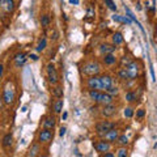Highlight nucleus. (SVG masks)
I'll use <instances>...</instances> for the list:
<instances>
[{"instance_id": "nucleus-11", "label": "nucleus", "mask_w": 157, "mask_h": 157, "mask_svg": "<svg viewBox=\"0 0 157 157\" xmlns=\"http://www.w3.org/2000/svg\"><path fill=\"white\" fill-rule=\"evenodd\" d=\"M106 141H117L118 137H119V131L115 130V128H113V130L107 131V132L103 135Z\"/></svg>"}, {"instance_id": "nucleus-28", "label": "nucleus", "mask_w": 157, "mask_h": 157, "mask_svg": "<svg viewBox=\"0 0 157 157\" xmlns=\"http://www.w3.org/2000/svg\"><path fill=\"white\" fill-rule=\"evenodd\" d=\"M41 24H42V26H49V24H50V17H49V15H43L41 17Z\"/></svg>"}, {"instance_id": "nucleus-43", "label": "nucleus", "mask_w": 157, "mask_h": 157, "mask_svg": "<svg viewBox=\"0 0 157 157\" xmlns=\"http://www.w3.org/2000/svg\"><path fill=\"white\" fill-rule=\"evenodd\" d=\"M1 106H3V101L0 100V109H1Z\"/></svg>"}, {"instance_id": "nucleus-27", "label": "nucleus", "mask_w": 157, "mask_h": 157, "mask_svg": "<svg viewBox=\"0 0 157 157\" xmlns=\"http://www.w3.org/2000/svg\"><path fill=\"white\" fill-rule=\"evenodd\" d=\"M137 98L136 93H134V92H128V93H126V100L128 101V102H134Z\"/></svg>"}, {"instance_id": "nucleus-29", "label": "nucleus", "mask_w": 157, "mask_h": 157, "mask_svg": "<svg viewBox=\"0 0 157 157\" xmlns=\"http://www.w3.org/2000/svg\"><path fill=\"white\" fill-rule=\"evenodd\" d=\"M105 4L107 5V8L110 11H117V5H115V3H114L113 0H105Z\"/></svg>"}, {"instance_id": "nucleus-36", "label": "nucleus", "mask_w": 157, "mask_h": 157, "mask_svg": "<svg viewBox=\"0 0 157 157\" xmlns=\"http://www.w3.org/2000/svg\"><path fill=\"white\" fill-rule=\"evenodd\" d=\"M113 20H114V21H117V22H120V21H122V16L114 15V16H113Z\"/></svg>"}, {"instance_id": "nucleus-4", "label": "nucleus", "mask_w": 157, "mask_h": 157, "mask_svg": "<svg viewBox=\"0 0 157 157\" xmlns=\"http://www.w3.org/2000/svg\"><path fill=\"white\" fill-rule=\"evenodd\" d=\"M47 75H49V81L52 84V85L58 84L59 76H58V72H57V69H55V67H54L52 63L47 64Z\"/></svg>"}, {"instance_id": "nucleus-2", "label": "nucleus", "mask_w": 157, "mask_h": 157, "mask_svg": "<svg viewBox=\"0 0 157 157\" xmlns=\"http://www.w3.org/2000/svg\"><path fill=\"white\" fill-rule=\"evenodd\" d=\"M114 123L113 122H107V120H102V122L97 123L96 124V132L100 134V135H105L107 131L113 130L114 128Z\"/></svg>"}, {"instance_id": "nucleus-19", "label": "nucleus", "mask_w": 157, "mask_h": 157, "mask_svg": "<svg viewBox=\"0 0 157 157\" xmlns=\"http://www.w3.org/2000/svg\"><path fill=\"white\" fill-rule=\"evenodd\" d=\"M103 62H105V64H107V66H111V64H114L117 62V58L114 57L113 54H107L103 58Z\"/></svg>"}, {"instance_id": "nucleus-33", "label": "nucleus", "mask_w": 157, "mask_h": 157, "mask_svg": "<svg viewBox=\"0 0 157 157\" xmlns=\"http://www.w3.org/2000/svg\"><path fill=\"white\" fill-rule=\"evenodd\" d=\"M145 115V111L143 110V109H140V110H137V113H136V117L137 118H143Z\"/></svg>"}, {"instance_id": "nucleus-26", "label": "nucleus", "mask_w": 157, "mask_h": 157, "mask_svg": "<svg viewBox=\"0 0 157 157\" xmlns=\"http://www.w3.org/2000/svg\"><path fill=\"white\" fill-rule=\"evenodd\" d=\"M118 75H119V77L122 78V80H128L130 78V76H128V72L126 68H122L119 72H118Z\"/></svg>"}, {"instance_id": "nucleus-44", "label": "nucleus", "mask_w": 157, "mask_h": 157, "mask_svg": "<svg viewBox=\"0 0 157 157\" xmlns=\"http://www.w3.org/2000/svg\"><path fill=\"white\" fill-rule=\"evenodd\" d=\"M38 157H47V156H46V155H39Z\"/></svg>"}, {"instance_id": "nucleus-12", "label": "nucleus", "mask_w": 157, "mask_h": 157, "mask_svg": "<svg viewBox=\"0 0 157 157\" xmlns=\"http://www.w3.org/2000/svg\"><path fill=\"white\" fill-rule=\"evenodd\" d=\"M101 89H105V91H107L109 88H110L111 85H113V78L111 76H109V75H105V76H101Z\"/></svg>"}, {"instance_id": "nucleus-14", "label": "nucleus", "mask_w": 157, "mask_h": 157, "mask_svg": "<svg viewBox=\"0 0 157 157\" xmlns=\"http://www.w3.org/2000/svg\"><path fill=\"white\" fill-rule=\"evenodd\" d=\"M100 50L102 54L107 55V54H113L115 51V45H109V43H102L100 46Z\"/></svg>"}, {"instance_id": "nucleus-39", "label": "nucleus", "mask_w": 157, "mask_h": 157, "mask_svg": "<svg viewBox=\"0 0 157 157\" xmlns=\"http://www.w3.org/2000/svg\"><path fill=\"white\" fill-rule=\"evenodd\" d=\"M59 135H60L62 137H63L64 135H66V128H64V127H62V128H60V132H59Z\"/></svg>"}, {"instance_id": "nucleus-23", "label": "nucleus", "mask_w": 157, "mask_h": 157, "mask_svg": "<svg viewBox=\"0 0 157 157\" xmlns=\"http://www.w3.org/2000/svg\"><path fill=\"white\" fill-rule=\"evenodd\" d=\"M117 143L120 145V147H126V145L128 144V137L126 135H119V137H118Z\"/></svg>"}, {"instance_id": "nucleus-37", "label": "nucleus", "mask_w": 157, "mask_h": 157, "mask_svg": "<svg viewBox=\"0 0 157 157\" xmlns=\"http://www.w3.org/2000/svg\"><path fill=\"white\" fill-rule=\"evenodd\" d=\"M102 157H115V155L111 152H106V153H102Z\"/></svg>"}, {"instance_id": "nucleus-9", "label": "nucleus", "mask_w": 157, "mask_h": 157, "mask_svg": "<svg viewBox=\"0 0 157 157\" xmlns=\"http://www.w3.org/2000/svg\"><path fill=\"white\" fill-rule=\"evenodd\" d=\"M97 102L98 103H102L103 106L110 105V103H113V96H110L109 93H100Z\"/></svg>"}, {"instance_id": "nucleus-16", "label": "nucleus", "mask_w": 157, "mask_h": 157, "mask_svg": "<svg viewBox=\"0 0 157 157\" xmlns=\"http://www.w3.org/2000/svg\"><path fill=\"white\" fill-rule=\"evenodd\" d=\"M26 62V55L24 54V52H21V54H17L15 58V64L16 67H21L22 64Z\"/></svg>"}, {"instance_id": "nucleus-5", "label": "nucleus", "mask_w": 157, "mask_h": 157, "mask_svg": "<svg viewBox=\"0 0 157 157\" xmlns=\"http://www.w3.org/2000/svg\"><path fill=\"white\" fill-rule=\"evenodd\" d=\"M86 85L91 91H101V78L98 76H91L86 81Z\"/></svg>"}, {"instance_id": "nucleus-24", "label": "nucleus", "mask_w": 157, "mask_h": 157, "mask_svg": "<svg viewBox=\"0 0 157 157\" xmlns=\"http://www.w3.org/2000/svg\"><path fill=\"white\" fill-rule=\"evenodd\" d=\"M51 92H52V94H54L57 98H62V97H63V88H62V86H55Z\"/></svg>"}, {"instance_id": "nucleus-18", "label": "nucleus", "mask_w": 157, "mask_h": 157, "mask_svg": "<svg viewBox=\"0 0 157 157\" xmlns=\"http://www.w3.org/2000/svg\"><path fill=\"white\" fill-rule=\"evenodd\" d=\"M63 100H57L54 102V105H52V110H54L55 114H59L62 113V110H63Z\"/></svg>"}, {"instance_id": "nucleus-25", "label": "nucleus", "mask_w": 157, "mask_h": 157, "mask_svg": "<svg viewBox=\"0 0 157 157\" xmlns=\"http://www.w3.org/2000/svg\"><path fill=\"white\" fill-rule=\"evenodd\" d=\"M117 157H128V151L126 149V147H120L117 151Z\"/></svg>"}, {"instance_id": "nucleus-30", "label": "nucleus", "mask_w": 157, "mask_h": 157, "mask_svg": "<svg viewBox=\"0 0 157 157\" xmlns=\"http://www.w3.org/2000/svg\"><path fill=\"white\" fill-rule=\"evenodd\" d=\"M100 93H101L100 91H91V92H89V97H91L93 101H96V102H97V100H98V96H100Z\"/></svg>"}, {"instance_id": "nucleus-1", "label": "nucleus", "mask_w": 157, "mask_h": 157, "mask_svg": "<svg viewBox=\"0 0 157 157\" xmlns=\"http://www.w3.org/2000/svg\"><path fill=\"white\" fill-rule=\"evenodd\" d=\"M101 71V67L97 62H86L83 66V72L88 76H97Z\"/></svg>"}, {"instance_id": "nucleus-22", "label": "nucleus", "mask_w": 157, "mask_h": 157, "mask_svg": "<svg viewBox=\"0 0 157 157\" xmlns=\"http://www.w3.org/2000/svg\"><path fill=\"white\" fill-rule=\"evenodd\" d=\"M46 46H47V39H46V38H42L41 41L38 42V45H37V47H35V50H37L38 52H41L42 50L46 49Z\"/></svg>"}, {"instance_id": "nucleus-10", "label": "nucleus", "mask_w": 157, "mask_h": 157, "mask_svg": "<svg viewBox=\"0 0 157 157\" xmlns=\"http://www.w3.org/2000/svg\"><path fill=\"white\" fill-rule=\"evenodd\" d=\"M94 148H96V151L98 153H106L110 151V144H109L107 141H105V140H102V141H98L96 145H94Z\"/></svg>"}, {"instance_id": "nucleus-31", "label": "nucleus", "mask_w": 157, "mask_h": 157, "mask_svg": "<svg viewBox=\"0 0 157 157\" xmlns=\"http://www.w3.org/2000/svg\"><path fill=\"white\" fill-rule=\"evenodd\" d=\"M106 92H107L110 96H117V94H118V88H117V86H114V85H111Z\"/></svg>"}, {"instance_id": "nucleus-15", "label": "nucleus", "mask_w": 157, "mask_h": 157, "mask_svg": "<svg viewBox=\"0 0 157 157\" xmlns=\"http://www.w3.org/2000/svg\"><path fill=\"white\" fill-rule=\"evenodd\" d=\"M39 152H41V147H39L38 144H33L32 147H30L28 156H29V157H38Z\"/></svg>"}, {"instance_id": "nucleus-38", "label": "nucleus", "mask_w": 157, "mask_h": 157, "mask_svg": "<svg viewBox=\"0 0 157 157\" xmlns=\"http://www.w3.org/2000/svg\"><path fill=\"white\" fill-rule=\"evenodd\" d=\"M29 58L32 59V60H34V62H35V60H38V55H34V54H30V55H29Z\"/></svg>"}, {"instance_id": "nucleus-7", "label": "nucleus", "mask_w": 157, "mask_h": 157, "mask_svg": "<svg viewBox=\"0 0 157 157\" xmlns=\"http://www.w3.org/2000/svg\"><path fill=\"white\" fill-rule=\"evenodd\" d=\"M51 139H52V132L50 130H47V128H43L38 135V140L41 143H50Z\"/></svg>"}, {"instance_id": "nucleus-6", "label": "nucleus", "mask_w": 157, "mask_h": 157, "mask_svg": "<svg viewBox=\"0 0 157 157\" xmlns=\"http://www.w3.org/2000/svg\"><path fill=\"white\" fill-rule=\"evenodd\" d=\"M126 69H127L128 76H130L131 80L136 78V76H137V72H139V66H137V63H135V62H131V63L128 64L127 67H126Z\"/></svg>"}, {"instance_id": "nucleus-17", "label": "nucleus", "mask_w": 157, "mask_h": 157, "mask_svg": "<svg viewBox=\"0 0 157 157\" xmlns=\"http://www.w3.org/2000/svg\"><path fill=\"white\" fill-rule=\"evenodd\" d=\"M43 127L47 128V130H52V128L55 127V119L51 117L46 118V119L43 120Z\"/></svg>"}, {"instance_id": "nucleus-40", "label": "nucleus", "mask_w": 157, "mask_h": 157, "mask_svg": "<svg viewBox=\"0 0 157 157\" xmlns=\"http://www.w3.org/2000/svg\"><path fill=\"white\" fill-rule=\"evenodd\" d=\"M3 74H4V67H3V64H0V77L3 76Z\"/></svg>"}, {"instance_id": "nucleus-32", "label": "nucleus", "mask_w": 157, "mask_h": 157, "mask_svg": "<svg viewBox=\"0 0 157 157\" xmlns=\"http://www.w3.org/2000/svg\"><path fill=\"white\" fill-rule=\"evenodd\" d=\"M123 114H124L126 118H131V117L134 115V110L131 107H126L124 109V113H123Z\"/></svg>"}, {"instance_id": "nucleus-35", "label": "nucleus", "mask_w": 157, "mask_h": 157, "mask_svg": "<svg viewBox=\"0 0 157 157\" xmlns=\"http://www.w3.org/2000/svg\"><path fill=\"white\" fill-rule=\"evenodd\" d=\"M149 68H151V75H152V80H153V81H156V76H155V69H153V66H152V64H151V67H149Z\"/></svg>"}, {"instance_id": "nucleus-8", "label": "nucleus", "mask_w": 157, "mask_h": 157, "mask_svg": "<svg viewBox=\"0 0 157 157\" xmlns=\"http://www.w3.org/2000/svg\"><path fill=\"white\" fill-rule=\"evenodd\" d=\"M115 113H117V107L113 105V103H110V105H106V106H103L102 111H101V114H102L103 117H106V118H109V117H113Z\"/></svg>"}, {"instance_id": "nucleus-21", "label": "nucleus", "mask_w": 157, "mask_h": 157, "mask_svg": "<svg viewBox=\"0 0 157 157\" xmlns=\"http://www.w3.org/2000/svg\"><path fill=\"white\" fill-rule=\"evenodd\" d=\"M12 140H13L12 135H11V134H7V135L3 137V145H4L5 148L11 147V145H12Z\"/></svg>"}, {"instance_id": "nucleus-41", "label": "nucleus", "mask_w": 157, "mask_h": 157, "mask_svg": "<svg viewBox=\"0 0 157 157\" xmlns=\"http://www.w3.org/2000/svg\"><path fill=\"white\" fill-rule=\"evenodd\" d=\"M68 1L71 3V4H75V5H77L78 3H80V1H78V0H68Z\"/></svg>"}, {"instance_id": "nucleus-42", "label": "nucleus", "mask_w": 157, "mask_h": 157, "mask_svg": "<svg viewBox=\"0 0 157 157\" xmlns=\"http://www.w3.org/2000/svg\"><path fill=\"white\" fill-rule=\"evenodd\" d=\"M67 117H68V114H67V113H63V119H67Z\"/></svg>"}, {"instance_id": "nucleus-13", "label": "nucleus", "mask_w": 157, "mask_h": 157, "mask_svg": "<svg viewBox=\"0 0 157 157\" xmlns=\"http://www.w3.org/2000/svg\"><path fill=\"white\" fill-rule=\"evenodd\" d=\"M0 7L5 12H12L15 9V1L13 0H0Z\"/></svg>"}, {"instance_id": "nucleus-3", "label": "nucleus", "mask_w": 157, "mask_h": 157, "mask_svg": "<svg viewBox=\"0 0 157 157\" xmlns=\"http://www.w3.org/2000/svg\"><path fill=\"white\" fill-rule=\"evenodd\" d=\"M3 100H4V102L7 103V105H11V103H13V101H15V89H13V86L9 85V84H8L4 89Z\"/></svg>"}, {"instance_id": "nucleus-34", "label": "nucleus", "mask_w": 157, "mask_h": 157, "mask_svg": "<svg viewBox=\"0 0 157 157\" xmlns=\"http://www.w3.org/2000/svg\"><path fill=\"white\" fill-rule=\"evenodd\" d=\"M93 16H94V11H93V8L89 7V9H88V17H93Z\"/></svg>"}, {"instance_id": "nucleus-20", "label": "nucleus", "mask_w": 157, "mask_h": 157, "mask_svg": "<svg viewBox=\"0 0 157 157\" xmlns=\"http://www.w3.org/2000/svg\"><path fill=\"white\" fill-rule=\"evenodd\" d=\"M113 43L115 45V46L123 43V37H122V34H120L119 32H117V33H114L113 34Z\"/></svg>"}]
</instances>
